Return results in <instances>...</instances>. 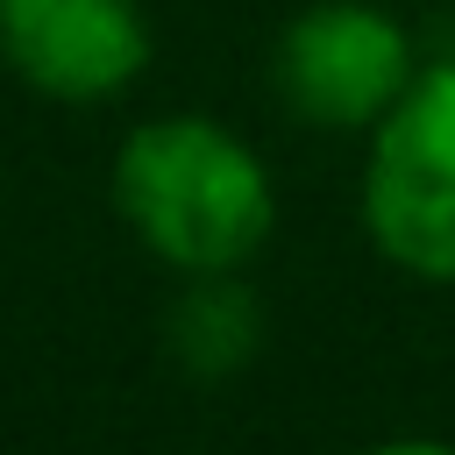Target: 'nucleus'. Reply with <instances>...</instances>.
<instances>
[{"instance_id":"obj_1","label":"nucleus","mask_w":455,"mask_h":455,"mask_svg":"<svg viewBox=\"0 0 455 455\" xmlns=\"http://www.w3.org/2000/svg\"><path fill=\"white\" fill-rule=\"evenodd\" d=\"M121 228L178 277L242 270L277 228V185L256 142L213 114L135 121L114 149Z\"/></svg>"},{"instance_id":"obj_2","label":"nucleus","mask_w":455,"mask_h":455,"mask_svg":"<svg viewBox=\"0 0 455 455\" xmlns=\"http://www.w3.org/2000/svg\"><path fill=\"white\" fill-rule=\"evenodd\" d=\"M363 228L391 270L455 284V57L419 64L398 107L370 128Z\"/></svg>"},{"instance_id":"obj_3","label":"nucleus","mask_w":455,"mask_h":455,"mask_svg":"<svg viewBox=\"0 0 455 455\" xmlns=\"http://www.w3.org/2000/svg\"><path fill=\"white\" fill-rule=\"evenodd\" d=\"M277 100L306 128H377L419 78L412 28L377 0H306L270 50Z\"/></svg>"},{"instance_id":"obj_4","label":"nucleus","mask_w":455,"mask_h":455,"mask_svg":"<svg viewBox=\"0 0 455 455\" xmlns=\"http://www.w3.org/2000/svg\"><path fill=\"white\" fill-rule=\"evenodd\" d=\"M0 57L28 92L100 107L149 71V14L135 0H0Z\"/></svg>"},{"instance_id":"obj_5","label":"nucleus","mask_w":455,"mask_h":455,"mask_svg":"<svg viewBox=\"0 0 455 455\" xmlns=\"http://www.w3.org/2000/svg\"><path fill=\"white\" fill-rule=\"evenodd\" d=\"M164 341H171V355H178L192 377H228V370H242V363L256 355V341H263V313H256L242 270L185 277V291L171 299Z\"/></svg>"},{"instance_id":"obj_6","label":"nucleus","mask_w":455,"mask_h":455,"mask_svg":"<svg viewBox=\"0 0 455 455\" xmlns=\"http://www.w3.org/2000/svg\"><path fill=\"white\" fill-rule=\"evenodd\" d=\"M355 455H455V441H441V434H391V441H370Z\"/></svg>"}]
</instances>
